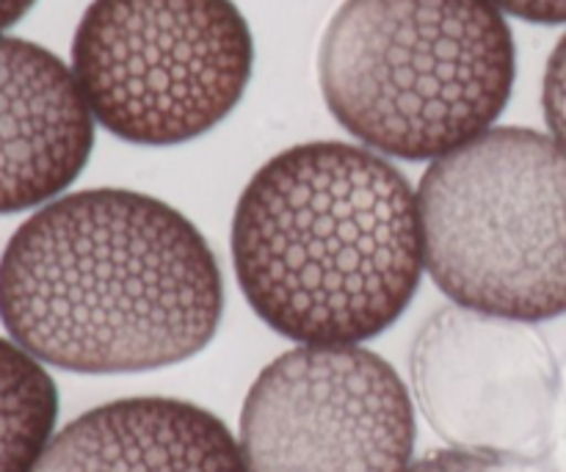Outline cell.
Masks as SVG:
<instances>
[{"instance_id":"cell-14","label":"cell","mask_w":566,"mask_h":472,"mask_svg":"<svg viewBox=\"0 0 566 472\" xmlns=\"http://www.w3.org/2000/svg\"><path fill=\"white\" fill-rule=\"evenodd\" d=\"M495 9L520 17L536 25H562L566 22V0H490Z\"/></svg>"},{"instance_id":"cell-5","label":"cell","mask_w":566,"mask_h":472,"mask_svg":"<svg viewBox=\"0 0 566 472\" xmlns=\"http://www.w3.org/2000/svg\"><path fill=\"white\" fill-rule=\"evenodd\" d=\"M252 66V31L232 0H92L72 36V75L94 122L144 147L213 130Z\"/></svg>"},{"instance_id":"cell-7","label":"cell","mask_w":566,"mask_h":472,"mask_svg":"<svg viewBox=\"0 0 566 472\" xmlns=\"http://www.w3.org/2000/svg\"><path fill=\"white\" fill-rule=\"evenodd\" d=\"M409 370L420 412L448 445L542 462L558 365L534 326L446 307L415 337Z\"/></svg>"},{"instance_id":"cell-15","label":"cell","mask_w":566,"mask_h":472,"mask_svg":"<svg viewBox=\"0 0 566 472\" xmlns=\"http://www.w3.org/2000/svg\"><path fill=\"white\" fill-rule=\"evenodd\" d=\"M36 0H0V36L33 9Z\"/></svg>"},{"instance_id":"cell-3","label":"cell","mask_w":566,"mask_h":472,"mask_svg":"<svg viewBox=\"0 0 566 472\" xmlns=\"http://www.w3.org/2000/svg\"><path fill=\"white\" fill-rule=\"evenodd\" d=\"M517 50L490 0H343L318 48L329 114L374 153L437 160L492 130Z\"/></svg>"},{"instance_id":"cell-11","label":"cell","mask_w":566,"mask_h":472,"mask_svg":"<svg viewBox=\"0 0 566 472\" xmlns=\"http://www.w3.org/2000/svg\"><path fill=\"white\" fill-rule=\"evenodd\" d=\"M403 472H539L531 462L520 459L492 457V453L462 451V448H446V451H431L409 464Z\"/></svg>"},{"instance_id":"cell-1","label":"cell","mask_w":566,"mask_h":472,"mask_svg":"<svg viewBox=\"0 0 566 472\" xmlns=\"http://www.w3.org/2000/svg\"><path fill=\"white\" fill-rule=\"evenodd\" d=\"M224 282L202 232L164 199L88 188L42 204L0 258V324L72 374H142L216 337Z\"/></svg>"},{"instance_id":"cell-6","label":"cell","mask_w":566,"mask_h":472,"mask_svg":"<svg viewBox=\"0 0 566 472\" xmlns=\"http://www.w3.org/2000/svg\"><path fill=\"white\" fill-rule=\"evenodd\" d=\"M238 445L247 472H403L412 398L368 348L298 346L249 387Z\"/></svg>"},{"instance_id":"cell-4","label":"cell","mask_w":566,"mask_h":472,"mask_svg":"<svg viewBox=\"0 0 566 472\" xmlns=\"http://www.w3.org/2000/svg\"><path fill=\"white\" fill-rule=\"evenodd\" d=\"M423 263L457 307L497 318L566 313V149L492 127L431 160L418 188Z\"/></svg>"},{"instance_id":"cell-10","label":"cell","mask_w":566,"mask_h":472,"mask_svg":"<svg viewBox=\"0 0 566 472\" xmlns=\"http://www.w3.org/2000/svg\"><path fill=\"white\" fill-rule=\"evenodd\" d=\"M59 418V390L39 359L0 337V472H31Z\"/></svg>"},{"instance_id":"cell-13","label":"cell","mask_w":566,"mask_h":472,"mask_svg":"<svg viewBox=\"0 0 566 472\" xmlns=\"http://www.w3.org/2000/svg\"><path fill=\"white\" fill-rule=\"evenodd\" d=\"M539 464L545 472H566V357L558 365V387L556 401H553L551 434H547V451Z\"/></svg>"},{"instance_id":"cell-12","label":"cell","mask_w":566,"mask_h":472,"mask_svg":"<svg viewBox=\"0 0 566 472\" xmlns=\"http://www.w3.org/2000/svg\"><path fill=\"white\" fill-rule=\"evenodd\" d=\"M542 108L553 138L566 149V33L547 59L545 83H542Z\"/></svg>"},{"instance_id":"cell-2","label":"cell","mask_w":566,"mask_h":472,"mask_svg":"<svg viewBox=\"0 0 566 472\" xmlns=\"http://www.w3.org/2000/svg\"><path fill=\"white\" fill-rule=\"evenodd\" d=\"M249 307L298 346H359L390 329L423 276L420 208L374 149L307 141L254 171L232 216Z\"/></svg>"},{"instance_id":"cell-8","label":"cell","mask_w":566,"mask_h":472,"mask_svg":"<svg viewBox=\"0 0 566 472\" xmlns=\"http://www.w3.org/2000/svg\"><path fill=\"white\" fill-rule=\"evenodd\" d=\"M92 147L94 116L72 66L42 44L0 36V213L59 199Z\"/></svg>"},{"instance_id":"cell-9","label":"cell","mask_w":566,"mask_h":472,"mask_svg":"<svg viewBox=\"0 0 566 472\" xmlns=\"http://www.w3.org/2000/svg\"><path fill=\"white\" fill-rule=\"evenodd\" d=\"M31 472H247L241 445L180 398H122L53 434Z\"/></svg>"}]
</instances>
